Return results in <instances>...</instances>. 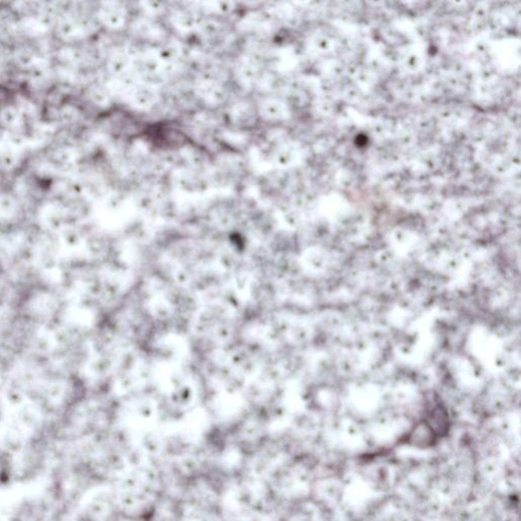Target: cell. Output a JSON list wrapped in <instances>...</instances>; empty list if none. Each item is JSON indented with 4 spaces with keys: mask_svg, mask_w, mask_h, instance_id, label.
Here are the masks:
<instances>
[{
    "mask_svg": "<svg viewBox=\"0 0 521 521\" xmlns=\"http://www.w3.org/2000/svg\"><path fill=\"white\" fill-rule=\"evenodd\" d=\"M100 18L109 26H119L123 18V14L117 7H105L101 9Z\"/></svg>",
    "mask_w": 521,
    "mask_h": 521,
    "instance_id": "cell-1",
    "label": "cell"
},
{
    "mask_svg": "<svg viewBox=\"0 0 521 521\" xmlns=\"http://www.w3.org/2000/svg\"><path fill=\"white\" fill-rule=\"evenodd\" d=\"M134 98L139 105L145 106L148 104H153V102L156 100V93L153 91L152 88L142 87L136 89Z\"/></svg>",
    "mask_w": 521,
    "mask_h": 521,
    "instance_id": "cell-2",
    "label": "cell"
},
{
    "mask_svg": "<svg viewBox=\"0 0 521 521\" xmlns=\"http://www.w3.org/2000/svg\"><path fill=\"white\" fill-rule=\"evenodd\" d=\"M127 66H128V58L125 55L117 54L115 56H112L109 59V63H108L109 70H111L114 73L124 72Z\"/></svg>",
    "mask_w": 521,
    "mask_h": 521,
    "instance_id": "cell-3",
    "label": "cell"
}]
</instances>
